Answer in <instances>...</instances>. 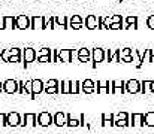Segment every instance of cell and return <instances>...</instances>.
<instances>
[{
	"label": "cell",
	"instance_id": "obj_1",
	"mask_svg": "<svg viewBox=\"0 0 154 134\" xmlns=\"http://www.w3.org/2000/svg\"><path fill=\"white\" fill-rule=\"evenodd\" d=\"M78 55V51L73 52V49H60L58 51V61L61 63H72L73 61V57Z\"/></svg>",
	"mask_w": 154,
	"mask_h": 134
},
{
	"label": "cell",
	"instance_id": "obj_2",
	"mask_svg": "<svg viewBox=\"0 0 154 134\" xmlns=\"http://www.w3.org/2000/svg\"><path fill=\"white\" fill-rule=\"evenodd\" d=\"M38 124L41 127H50L51 124H54V116L50 112H41L38 115Z\"/></svg>",
	"mask_w": 154,
	"mask_h": 134
},
{
	"label": "cell",
	"instance_id": "obj_3",
	"mask_svg": "<svg viewBox=\"0 0 154 134\" xmlns=\"http://www.w3.org/2000/svg\"><path fill=\"white\" fill-rule=\"evenodd\" d=\"M36 60V51L33 48H26L23 49V63H24V67H27L30 63H33Z\"/></svg>",
	"mask_w": 154,
	"mask_h": 134
},
{
	"label": "cell",
	"instance_id": "obj_4",
	"mask_svg": "<svg viewBox=\"0 0 154 134\" xmlns=\"http://www.w3.org/2000/svg\"><path fill=\"white\" fill-rule=\"evenodd\" d=\"M91 58H93V69H96L97 64L102 63L103 60L106 58L105 57V49H102V48H94L91 51Z\"/></svg>",
	"mask_w": 154,
	"mask_h": 134
},
{
	"label": "cell",
	"instance_id": "obj_5",
	"mask_svg": "<svg viewBox=\"0 0 154 134\" xmlns=\"http://www.w3.org/2000/svg\"><path fill=\"white\" fill-rule=\"evenodd\" d=\"M96 91L97 94H112V81H97L96 84Z\"/></svg>",
	"mask_w": 154,
	"mask_h": 134
},
{
	"label": "cell",
	"instance_id": "obj_6",
	"mask_svg": "<svg viewBox=\"0 0 154 134\" xmlns=\"http://www.w3.org/2000/svg\"><path fill=\"white\" fill-rule=\"evenodd\" d=\"M17 28H20V30L32 28V19L27 15H18L17 16Z\"/></svg>",
	"mask_w": 154,
	"mask_h": 134
},
{
	"label": "cell",
	"instance_id": "obj_7",
	"mask_svg": "<svg viewBox=\"0 0 154 134\" xmlns=\"http://www.w3.org/2000/svg\"><path fill=\"white\" fill-rule=\"evenodd\" d=\"M3 89H5V92H8V94L18 92V91H20V84H18L17 81H14V79H8V81L3 82Z\"/></svg>",
	"mask_w": 154,
	"mask_h": 134
},
{
	"label": "cell",
	"instance_id": "obj_8",
	"mask_svg": "<svg viewBox=\"0 0 154 134\" xmlns=\"http://www.w3.org/2000/svg\"><path fill=\"white\" fill-rule=\"evenodd\" d=\"M44 88H45V84L41 79H33L32 81V98L35 100L38 94L44 92Z\"/></svg>",
	"mask_w": 154,
	"mask_h": 134
},
{
	"label": "cell",
	"instance_id": "obj_9",
	"mask_svg": "<svg viewBox=\"0 0 154 134\" xmlns=\"http://www.w3.org/2000/svg\"><path fill=\"white\" fill-rule=\"evenodd\" d=\"M21 125H23V127H26V125L36 127V125H38V115H36V113H26V115L21 118Z\"/></svg>",
	"mask_w": 154,
	"mask_h": 134
},
{
	"label": "cell",
	"instance_id": "obj_10",
	"mask_svg": "<svg viewBox=\"0 0 154 134\" xmlns=\"http://www.w3.org/2000/svg\"><path fill=\"white\" fill-rule=\"evenodd\" d=\"M0 28H17V16H3L0 21Z\"/></svg>",
	"mask_w": 154,
	"mask_h": 134
},
{
	"label": "cell",
	"instance_id": "obj_11",
	"mask_svg": "<svg viewBox=\"0 0 154 134\" xmlns=\"http://www.w3.org/2000/svg\"><path fill=\"white\" fill-rule=\"evenodd\" d=\"M32 19V28L33 30H44L47 28V22H45V16H33Z\"/></svg>",
	"mask_w": 154,
	"mask_h": 134
},
{
	"label": "cell",
	"instance_id": "obj_12",
	"mask_svg": "<svg viewBox=\"0 0 154 134\" xmlns=\"http://www.w3.org/2000/svg\"><path fill=\"white\" fill-rule=\"evenodd\" d=\"M126 91L130 92V94H138L141 92V82L136 81V79H130L126 82Z\"/></svg>",
	"mask_w": 154,
	"mask_h": 134
},
{
	"label": "cell",
	"instance_id": "obj_13",
	"mask_svg": "<svg viewBox=\"0 0 154 134\" xmlns=\"http://www.w3.org/2000/svg\"><path fill=\"white\" fill-rule=\"evenodd\" d=\"M8 125L9 127H18V125H21V116H20L18 112L8 113Z\"/></svg>",
	"mask_w": 154,
	"mask_h": 134
},
{
	"label": "cell",
	"instance_id": "obj_14",
	"mask_svg": "<svg viewBox=\"0 0 154 134\" xmlns=\"http://www.w3.org/2000/svg\"><path fill=\"white\" fill-rule=\"evenodd\" d=\"M85 27L88 30H94V28H99V16L96 15H88L85 18Z\"/></svg>",
	"mask_w": 154,
	"mask_h": 134
},
{
	"label": "cell",
	"instance_id": "obj_15",
	"mask_svg": "<svg viewBox=\"0 0 154 134\" xmlns=\"http://www.w3.org/2000/svg\"><path fill=\"white\" fill-rule=\"evenodd\" d=\"M81 91L85 94H91L96 91V84L91 79H85L84 82H81Z\"/></svg>",
	"mask_w": 154,
	"mask_h": 134
},
{
	"label": "cell",
	"instance_id": "obj_16",
	"mask_svg": "<svg viewBox=\"0 0 154 134\" xmlns=\"http://www.w3.org/2000/svg\"><path fill=\"white\" fill-rule=\"evenodd\" d=\"M124 92H127L124 81H112V94H124Z\"/></svg>",
	"mask_w": 154,
	"mask_h": 134
},
{
	"label": "cell",
	"instance_id": "obj_17",
	"mask_svg": "<svg viewBox=\"0 0 154 134\" xmlns=\"http://www.w3.org/2000/svg\"><path fill=\"white\" fill-rule=\"evenodd\" d=\"M78 60H79V63H88L90 61V58H91V51H88L87 48H81V49H78Z\"/></svg>",
	"mask_w": 154,
	"mask_h": 134
},
{
	"label": "cell",
	"instance_id": "obj_18",
	"mask_svg": "<svg viewBox=\"0 0 154 134\" xmlns=\"http://www.w3.org/2000/svg\"><path fill=\"white\" fill-rule=\"evenodd\" d=\"M123 28L127 30V28H138V16H127L124 21H123Z\"/></svg>",
	"mask_w": 154,
	"mask_h": 134
},
{
	"label": "cell",
	"instance_id": "obj_19",
	"mask_svg": "<svg viewBox=\"0 0 154 134\" xmlns=\"http://www.w3.org/2000/svg\"><path fill=\"white\" fill-rule=\"evenodd\" d=\"M66 122H67V113H64V112H57V113L54 115V124H55L57 127H63V125H66Z\"/></svg>",
	"mask_w": 154,
	"mask_h": 134
},
{
	"label": "cell",
	"instance_id": "obj_20",
	"mask_svg": "<svg viewBox=\"0 0 154 134\" xmlns=\"http://www.w3.org/2000/svg\"><path fill=\"white\" fill-rule=\"evenodd\" d=\"M130 122H132V127H144V115L142 113H133Z\"/></svg>",
	"mask_w": 154,
	"mask_h": 134
},
{
	"label": "cell",
	"instance_id": "obj_21",
	"mask_svg": "<svg viewBox=\"0 0 154 134\" xmlns=\"http://www.w3.org/2000/svg\"><path fill=\"white\" fill-rule=\"evenodd\" d=\"M132 58H133V64L136 69H141L142 67V54L139 51H132Z\"/></svg>",
	"mask_w": 154,
	"mask_h": 134
},
{
	"label": "cell",
	"instance_id": "obj_22",
	"mask_svg": "<svg viewBox=\"0 0 154 134\" xmlns=\"http://www.w3.org/2000/svg\"><path fill=\"white\" fill-rule=\"evenodd\" d=\"M142 63L144 64L154 63V49H145V52L142 54Z\"/></svg>",
	"mask_w": 154,
	"mask_h": 134
},
{
	"label": "cell",
	"instance_id": "obj_23",
	"mask_svg": "<svg viewBox=\"0 0 154 134\" xmlns=\"http://www.w3.org/2000/svg\"><path fill=\"white\" fill-rule=\"evenodd\" d=\"M114 122H115V121H114V115H112V113H103L102 115V125L103 127H108V125L112 127Z\"/></svg>",
	"mask_w": 154,
	"mask_h": 134
},
{
	"label": "cell",
	"instance_id": "obj_24",
	"mask_svg": "<svg viewBox=\"0 0 154 134\" xmlns=\"http://www.w3.org/2000/svg\"><path fill=\"white\" fill-rule=\"evenodd\" d=\"M154 127V112H147L144 115V127Z\"/></svg>",
	"mask_w": 154,
	"mask_h": 134
},
{
	"label": "cell",
	"instance_id": "obj_25",
	"mask_svg": "<svg viewBox=\"0 0 154 134\" xmlns=\"http://www.w3.org/2000/svg\"><path fill=\"white\" fill-rule=\"evenodd\" d=\"M55 25L61 28H69V22L66 16H55Z\"/></svg>",
	"mask_w": 154,
	"mask_h": 134
},
{
	"label": "cell",
	"instance_id": "obj_26",
	"mask_svg": "<svg viewBox=\"0 0 154 134\" xmlns=\"http://www.w3.org/2000/svg\"><path fill=\"white\" fill-rule=\"evenodd\" d=\"M151 84H153V81H142L141 82V92L142 94L151 92Z\"/></svg>",
	"mask_w": 154,
	"mask_h": 134
},
{
	"label": "cell",
	"instance_id": "obj_27",
	"mask_svg": "<svg viewBox=\"0 0 154 134\" xmlns=\"http://www.w3.org/2000/svg\"><path fill=\"white\" fill-rule=\"evenodd\" d=\"M81 92V82L79 81H70V94Z\"/></svg>",
	"mask_w": 154,
	"mask_h": 134
},
{
	"label": "cell",
	"instance_id": "obj_28",
	"mask_svg": "<svg viewBox=\"0 0 154 134\" xmlns=\"http://www.w3.org/2000/svg\"><path fill=\"white\" fill-rule=\"evenodd\" d=\"M66 125L73 128V127H81V122H79L78 119L72 118V115H70V113H67V122H66Z\"/></svg>",
	"mask_w": 154,
	"mask_h": 134
},
{
	"label": "cell",
	"instance_id": "obj_29",
	"mask_svg": "<svg viewBox=\"0 0 154 134\" xmlns=\"http://www.w3.org/2000/svg\"><path fill=\"white\" fill-rule=\"evenodd\" d=\"M114 125L115 127H132V122L129 119H115Z\"/></svg>",
	"mask_w": 154,
	"mask_h": 134
},
{
	"label": "cell",
	"instance_id": "obj_30",
	"mask_svg": "<svg viewBox=\"0 0 154 134\" xmlns=\"http://www.w3.org/2000/svg\"><path fill=\"white\" fill-rule=\"evenodd\" d=\"M61 94H70V81H61Z\"/></svg>",
	"mask_w": 154,
	"mask_h": 134
},
{
	"label": "cell",
	"instance_id": "obj_31",
	"mask_svg": "<svg viewBox=\"0 0 154 134\" xmlns=\"http://www.w3.org/2000/svg\"><path fill=\"white\" fill-rule=\"evenodd\" d=\"M130 55H132V49H130V48L120 49V61H123L126 57H130Z\"/></svg>",
	"mask_w": 154,
	"mask_h": 134
},
{
	"label": "cell",
	"instance_id": "obj_32",
	"mask_svg": "<svg viewBox=\"0 0 154 134\" xmlns=\"http://www.w3.org/2000/svg\"><path fill=\"white\" fill-rule=\"evenodd\" d=\"M51 49H48V48H42L41 51H38L36 52V60L39 58V57H45V55H51Z\"/></svg>",
	"mask_w": 154,
	"mask_h": 134
},
{
	"label": "cell",
	"instance_id": "obj_33",
	"mask_svg": "<svg viewBox=\"0 0 154 134\" xmlns=\"http://www.w3.org/2000/svg\"><path fill=\"white\" fill-rule=\"evenodd\" d=\"M84 22V19L79 16V15H73V16H70V19H69V25L70 24H82Z\"/></svg>",
	"mask_w": 154,
	"mask_h": 134
},
{
	"label": "cell",
	"instance_id": "obj_34",
	"mask_svg": "<svg viewBox=\"0 0 154 134\" xmlns=\"http://www.w3.org/2000/svg\"><path fill=\"white\" fill-rule=\"evenodd\" d=\"M8 125V113H0V127Z\"/></svg>",
	"mask_w": 154,
	"mask_h": 134
},
{
	"label": "cell",
	"instance_id": "obj_35",
	"mask_svg": "<svg viewBox=\"0 0 154 134\" xmlns=\"http://www.w3.org/2000/svg\"><path fill=\"white\" fill-rule=\"evenodd\" d=\"M44 91H45L47 94H57V92H58V87H45Z\"/></svg>",
	"mask_w": 154,
	"mask_h": 134
},
{
	"label": "cell",
	"instance_id": "obj_36",
	"mask_svg": "<svg viewBox=\"0 0 154 134\" xmlns=\"http://www.w3.org/2000/svg\"><path fill=\"white\" fill-rule=\"evenodd\" d=\"M39 63H52V57L51 55H45V57H39L38 58Z\"/></svg>",
	"mask_w": 154,
	"mask_h": 134
},
{
	"label": "cell",
	"instance_id": "obj_37",
	"mask_svg": "<svg viewBox=\"0 0 154 134\" xmlns=\"http://www.w3.org/2000/svg\"><path fill=\"white\" fill-rule=\"evenodd\" d=\"M112 55H114V52L111 49H105V57H106L108 63H112Z\"/></svg>",
	"mask_w": 154,
	"mask_h": 134
},
{
	"label": "cell",
	"instance_id": "obj_38",
	"mask_svg": "<svg viewBox=\"0 0 154 134\" xmlns=\"http://www.w3.org/2000/svg\"><path fill=\"white\" fill-rule=\"evenodd\" d=\"M147 27H148L150 30H154V15L148 16V19H147Z\"/></svg>",
	"mask_w": 154,
	"mask_h": 134
},
{
	"label": "cell",
	"instance_id": "obj_39",
	"mask_svg": "<svg viewBox=\"0 0 154 134\" xmlns=\"http://www.w3.org/2000/svg\"><path fill=\"white\" fill-rule=\"evenodd\" d=\"M51 57H52V63H58V49H54L52 51Z\"/></svg>",
	"mask_w": 154,
	"mask_h": 134
},
{
	"label": "cell",
	"instance_id": "obj_40",
	"mask_svg": "<svg viewBox=\"0 0 154 134\" xmlns=\"http://www.w3.org/2000/svg\"><path fill=\"white\" fill-rule=\"evenodd\" d=\"M21 61V55H14L8 60V63H20Z\"/></svg>",
	"mask_w": 154,
	"mask_h": 134
},
{
	"label": "cell",
	"instance_id": "obj_41",
	"mask_svg": "<svg viewBox=\"0 0 154 134\" xmlns=\"http://www.w3.org/2000/svg\"><path fill=\"white\" fill-rule=\"evenodd\" d=\"M117 119H129V113L127 112H120V113H117Z\"/></svg>",
	"mask_w": 154,
	"mask_h": 134
},
{
	"label": "cell",
	"instance_id": "obj_42",
	"mask_svg": "<svg viewBox=\"0 0 154 134\" xmlns=\"http://www.w3.org/2000/svg\"><path fill=\"white\" fill-rule=\"evenodd\" d=\"M45 87H58V81H57V79H50V81L45 84Z\"/></svg>",
	"mask_w": 154,
	"mask_h": 134
},
{
	"label": "cell",
	"instance_id": "obj_43",
	"mask_svg": "<svg viewBox=\"0 0 154 134\" xmlns=\"http://www.w3.org/2000/svg\"><path fill=\"white\" fill-rule=\"evenodd\" d=\"M120 28H123V22H115L109 27V30H120Z\"/></svg>",
	"mask_w": 154,
	"mask_h": 134
},
{
	"label": "cell",
	"instance_id": "obj_44",
	"mask_svg": "<svg viewBox=\"0 0 154 134\" xmlns=\"http://www.w3.org/2000/svg\"><path fill=\"white\" fill-rule=\"evenodd\" d=\"M79 122H81V127H87V124H85V115L84 113L79 115Z\"/></svg>",
	"mask_w": 154,
	"mask_h": 134
},
{
	"label": "cell",
	"instance_id": "obj_45",
	"mask_svg": "<svg viewBox=\"0 0 154 134\" xmlns=\"http://www.w3.org/2000/svg\"><path fill=\"white\" fill-rule=\"evenodd\" d=\"M55 28V18H50V22L47 24V28Z\"/></svg>",
	"mask_w": 154,
	"mask_h": 134
},
{
	"label": "cell",
	"instance_id": "obj_46",
	"mask_svg": "<svg viewBox=\"0 0 154 134\" xmlns=\"http://www.w3.org/2000/svg\"><path fill=\"white\" fill-rule=\"evenodd\" d=\"M69 28H73V30H79V28H82V24H70V25H69Z\"/></svg>",
	"mask_w": 154,
	"mask_h": 134
},
{
	"label": "cell",
	"instance_id": "obj_47",
	"mask_svg": "<svg viewBox=\"0 0 154 134\" xmlns=\"http://www.w3.org/2000/svg\"><path fill=\"white\" fill-rule=\"evenodd\" d=\"M151 92L154 94V81H153V84H151Z\"/></svg>",
	"mask_w": 154,
	"mask_h": 134
},
{
	"label": "cell",
	"instance_id": "obj_48",
	"mask_svg": "<svg viewBox=\"0 0 154 134\" xmlns=\"http://www.w3.org/2000/svg\"><path fill=\"white\" fill-rule=\"evenodd\" d=\"M2 91H5V89H3V84L0 82V92H2Z\"/></svg>",
	"mask_w": 154,
	"mask_h": 134
},
{
	"label": "cell",
	"instance_id": "obj_49",
	"mask_svg": "<svg viewBox=\"0 0 154 134\" xmlns=\"http://www.w3.org/2000/svg\"><path fill=\"white\" fill-rule=\"evenodd\" d=\"M120 1H123V0H120Z\"/></svg>",
	"mask_w": 154,
	"mask_h": 134
},
{
	"label": "cell",
	"instance_id": "obj_50",
	"mask_svg": "<svg viewBox=\"0 0 154 134\" xmlns=\"http://www.w3.org/2000/svg\"><path fill=\"white\" fill-rule=\"evenodd\" d=\"M0 21H2V19H0Z\"/></svg>",
	"mask_w": 154,
	"mask_h": 134
}]
</instances>
